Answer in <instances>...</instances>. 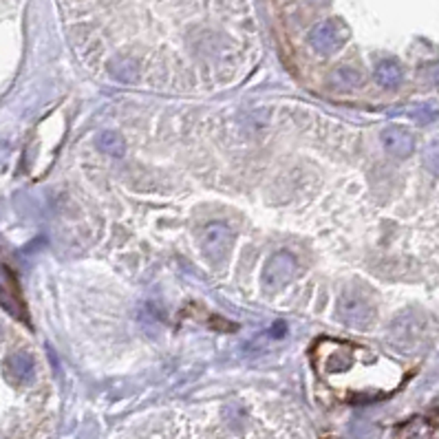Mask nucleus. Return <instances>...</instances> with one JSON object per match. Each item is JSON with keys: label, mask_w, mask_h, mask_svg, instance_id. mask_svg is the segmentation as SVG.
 I'll return each mask as SVG.
<instances>
[{"label": "nucleus", "mask_w": 439, "mask_h": 439, "mask_svg": "<svg viewBox=\"0 0 439 439\" xmlns=\"http://www.w3.org/2000/svg\"><path fill=\"white\" fill-rule=\"evenodd\" d=\"M349 38V29L338 20H325L309 32V42L321 53H334Z\"/></svg>", "instance_id": "obj_1"}, {"label": "nucleus", "mask_w": 439, "mask_h": 439, "mask_svg": "<svg viewBox=\"0 0 439 439\" xmlns=\"http://www.w3.org/2000/svg\"><path fill=\"white\" fill-rule=\"evenodd\" d=\"M338 314L351 327H366L373 321V305L358 292H344L338 301Z\"/></svg>", "instance_id": "obj_2"}, {"label": "nucleus", "mask_w": 439, "mask_h": 439, "mask_svg": "<svg viewBox=\"0 0 439 439\" xmlns=\"http://www.w3.org/2000/svg\"><path fill=\"white\" fill-rule=\"evenodd\" d=\"M201 247L205 256L210 258L212 263H221L227 258L229 249H232V229L223 223H214L203 232L201 238Z\"/></svg>", "instance_id": "obj_3"}, {"label": "nucleus", "mask_w": 439, "mask_h": 439, "mask_svg": "<svg viewBox=\"0 0 439 439\" xmlns=\"http://www.w3.org/2000/svg\"><path fill=\"white\" fill-rule=\"evenodd\" d=\"M296 274V261L289 252H276L265 265L263 272V283L265 287L272 289H281L285 287Z\"/></svg>", "instance_id": "obj_4"}, {"label": "nucleus", "mask_w": 439, "mask_h": 439, "mask_svg": "<svg viewBox=\"0 0 439 439\" xmlns=\"http://www.w3.org/2000/svg\"><path fill=\"white\" fill-rule=\"evenodd\" d=\"M382 144L393 157H408L415 148V137L404 126H388L382 131Z\"/></svg>", "instance_id": "obj_5"}, {"label": "nucleus", "mask_w": 439, "mask_h": 439, "mask_svg": "<svg viewBox=\"0 0 439 439\" xmlns=\"http://www.w3.org/2000/svg\"><path fill=\"white\" fill-rule=\"evenodd\" d=\"M0 303L7 309L9 314L16 316V318H25L23 307H20V301L16 296V278L12 276V272L0 265Z\"/></svg>", "instance_id": "obj_6"}, {"label": "nucleus", "mask_w": 439, "mask_h": 439, "mask_svg": "<svg viewBox=\"0 0 439 439\" xmlns=\"http://www.w3.org/2000/svg\"><path fill=\"white\" fill-rule=\"evenodd\" d=\"M36 371V364H34V358L27 355V353H12L5 360V373L9 380L14 382H29L34 377Z\"/></svg>", "instance_id": "obj_7"}, {"label": "nucleus", "mask_w": 439, "mask_h": 439, "mask_svg": "<svg viewBox=\"0 0 439 439\" xmlns=\"http://www.w3.org/2000/svg\"><path fill=\"white\" fill-rule=\"evenodd\" d=\"M402 68L395 60H384L375 68V79L377 84H382L384 88H397L402 84Z\"/></svg>", "instance_id": "obj_8"}, {"label": "nucleus", "mask_w": 439, "mask_h": 439, "mask_svg": "<svg viewBox=\"0 0 439 439\" xmlns=\"http://www.w3.org/2000/svg\"><path fill=\"white\" fill-rule=\"evenodd\" d=\"M97 146H99V151L106 153V155H124L126 151V142H124V137L119 135L117 131H104V133H99L97 137Z\"/></svg>", "instance_id": "obj_9"}, {"label": "nucleus", "mask_w": 439, "mask_h": 439, "mask_svg": "<svg viewBox=\"0 0 439 439\" xmlns=\"http://www.w3.org/2000/svg\"><path fill=\"white\" fill-rule=\"evenodd\" d=\"M358 73L351 71V68H340V71L336 73V82H340L342 86H355L358 84Z\"/></svg>", "instance_id": "obj_10"}, {"label": "nucleus", "mask_w": 439, "mask_h": 439, "mask_svg": "<svg viewBox=\"0 0 439 439\" xmlns=\"http://www.w3.org/2000/svg\"><path fill=\"white\" fill-rule=\"evenodd\" d=\"M0 340H3V329H0Z\"/></svg>", "instance_id": "obj_11"}]
</instances>
